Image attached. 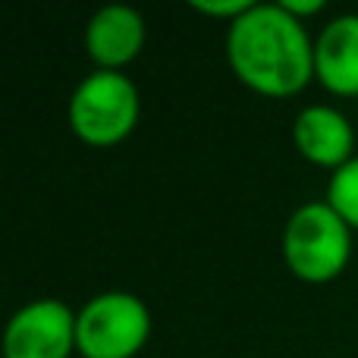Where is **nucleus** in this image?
Returning <instances> with one entry per match:
<instances>
[{"mask_svg": "<svg viewBox=\"0 0 358 358\" xmlns=\"http://www.w3.org/2000/svg\"><path fill=\"white\" fill-rule=\"evenodd\" d=\"M352 229L327 201H305L286 217L280 252L286 271L308 286L343 277L352 261Z\"/></svg>", "mask_w": 358, "mask_h": 358, "instance_id": "f03ea898", "label": "nucleus"}, {"mask_svg": "<svg viewBox=\"0 0 358 358\" xmlns=\"http://www.w3.org/2000/svg\"><path fill=\"white\" fill-rule=\"evenodd\" d=\"M324 201L346 220V227L358 233V155L340 170H334L327 179V192Z\"/></svg>", "mask_w": 358, "mask_h": 358, "instance_id": "1a4fd4ad", "label": "nucleus"}, {"mask_svg": "<svg viewBox=\"0 0 358 358\" xmlns=\"http://www.w3.org/2000/svg\"><path fill=\"white\" fill-rule=\"evenodd\" d=\"M3 358H73L76 311L63 299L41 296L19 305L0 334Z\"/></svg>", "mask_w": 358, "mask_h": 358, "instance_id": "39448f33", "label": "nucleus"}, {"mask_svg": "<svg viewBox=\"0 0 358 358\" xmlns=\"http://www.w3.org/2000/svg\"><path fill=\"white\" fill-rule=\"evenodd\" d=\"M315 82L336 98H358V13L327 19L315 35Z\"/></svg>", "mask_w": 358, "mask_h": 358, "instance_id": "6e6552de", "label": "nucleus"}, {"mask_svg": "<svg viewBox=\"0 0 358 358\" xmlns=\"http://www.w3.org/2000/svg\"><path fill=\"white\" fill-rule=\"evenodd\" d=\"M255 0H192L189 10L201 13V16L208 19H220V22H236V19L242 16V13L252 10Z\"/></svg>", "mask_w": 358, "mask_h": 358, "instance_id": "9d476101", "label": "nucleus"}, {"mask_svg": "<svg viewBox=\"0 0 358 358\" xmlns=\"http://www.w3.org/2000/svg\"><path fill=\"white\" fill-rule=\"evenodd\" d=\"M280 6H283L289 16H296L299 22H305V19H311V16H317V13H324V0H277Z\"/></svg>", "mask_w": 358, "mask_h": 358, "instance_id": "9b49d317", "label": "nucleus"}, {"mask_svg": "<svg viewBox=\"0 0 358 358\" xmlns=\"http://www.w3.org/2000/svg\"><path fill=\"white\" fill-rule=\"evenodd\" d=\"M151 308L142 296L107 289L76 311V355L138 358L151 340Z\"/></svg>", "mask_w": 358, "mask_h": 358, "instance_id": "20e7f679", "label": "nucleus"}, {"mask_svg": "<svg viewBox=\"0 0 358 358\" xmlns=\"http://www.w3.org/2000/svg\"><path fill=\"white\" fill-rule=\"evenodd\" d=\"M292 145L308 164L334 173L355 157L352 120L334 104H308L292 120Z\"/></svg>", "mask_w": 358, "mask_h": 358, "instance_id": "0eeeda50", "label": "nucleus"}, {"mask_svg": "<svg viewBox=\"0 0 358 358\" xmlns=\"http://www.w3.org/2000/svg\"><path fill=\"white\" fill-rule=\"evenodd\" d=\"M142 117V94L126 73L92 69L73 88L66 104L69 129L92 148H113L136 132Z\"/></svg>", "mask_w": 358, "mask_h": 358, "instance_id": "7ed1b4c3", "label": "nucleus"}, {"mask_svg": "<svg viewBox=\"0 0 358 358\" xmlns=\"http://www.w3.org/2000/svg\"><path fill=\"white\" fill-rule=\"evenodd\" d=\"M148 41V22L129 3L101 6L88 16L82 44L94 69L107 73H123L129 63H136Z\"/></svg>", "mask_w": 358, "mask_h": 358, "instance_id": "423d86ee", "label": "nucleus"}, {"mask_svg": "<svg viewBox=\"0 0 358 358\" xmlns=\"http://www.w3.org/2000/svg\"><path fill=\"white\" fill-rule=\"evenodd\" d=\"M227 63L261 98H296L315 82V38L280 3H252L227 25Z\"/></svg>", "mask_w": 358, "mask_h": 358, "instance_id": "f257e3e1", "label": "nucleus"}]
</instances>
